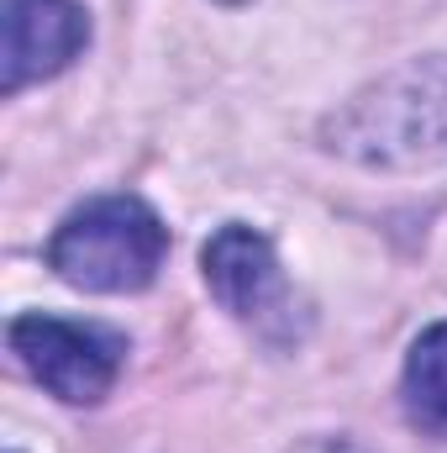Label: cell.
<instances>
[{
    "mask_svg": "<svg viewBox=\"0 0 447 453\" xmlns=\"http://www.w3.org/2000/svg\"><path fill=\"white\" fill-rule=\"evenodd\" d=\"M201 269L211 296L222 301V311H231L247 327H274L290 322V285L279 269L274 242L247 222H226L211 232V242L201 248Z\"/></svg>",
    "mask_w": 447,
    "mask_h": 453,
    "instance_id": "cell-5",
    "label": "cell"
},
{
    "mask_svg": "<svg viewBox=\"0 0 447 453\" xmlns=\"http://www.w3.org/2000/svg\"><path fill=\"white\" fill-rule=\"evenodd\" d=\"M90 48V11L80 0H5L0 5V90L21 96L64 74Z\"/></svg>",
    "mask_w": 447,
    "mask_h": 453,
    "instance_id": "cell-4",
    "label": "cell"
},
{
    "mask_svg": "<svg viewBox=\"0 0 447 453\" xmlns=\"http://www.w3.org/2000/svg\"><path fill=\"white\" fill-rule=\"evenodd\" d=\"M284 453H368V449H358L352 438H300L295 449H284Z\"/></svg>",
    "mask_w": 447,
    "mask_h": 453,
    "instance_id": "cell-7",
    "label": "cell"
},
{
    "mask_svg": "<svg viewBox=\"0 0 447 453\" xmlns=\"http://www.w3.org/2000/svg\"><path fill=\"white\" fill-rule=\"evenodd\" d=\"M11 353L21 369L64 406H101L126 364V338L101 322H74L53 311H27L11 322Z\"/></svg>",
    "mask_w": 447,
    "mask_h": 453,
    "instance_id": "cell-3",
    "label": "cell"
},
{
    "mask_svg": "<svg viewBox=\"0 0 447 453\" xmlns=\"http://www.w3.org/2000/svg\"><path fill=\"white\" fill-rule=\"evenodd\" d=\"M169 253L163 217L137 196H95L69 211L48 237V269L74 290L95 296H137L158 280Z\"/></svg>",
    "mask_w": 447,
    "mask_h": 453,
    "instance_id": "cell-2",
    "label": "cell"
},
{
    "mask_svg": "<svg viewBox=\"0 0 447 453\" xmlns=\"http://www.w3.org/2000/svg\"><path fill=\"white\" fill-rule=\"evenodd\" d=\"M322 148L374 174H416L447 164V53L405 58L352 90L327 121Z\"/></svg>",
    "mask_w": 447,
    "mask_h": 453,
    "instance_id": "cell-1",
    "label": "cell"
},
{
    "mask_svg": "<svg viewBox=\"0 0 447 453\" xmlns=\"http://www.w3.org/2000/svg\"><path fill=\"white\" fill-rule=\"evenodd\" d=\"M400 401L421 433L447 438V322H432L411 342L405 369H400Z\"/></svg>",
    "mask_w": 447,
    "mask_h": 453,
    "instance_id": "cell-6",
    "label": "cell"
},
{
    "mask_svg": "<svg viewBox=\"0 0 447 453\" xmlns=\"http://www.w3.org/2000/svg\"><path fill=\"white\" fill-rule=\"evenodd\" d=\"M222 5H247V0H222Z\"/></svg>",
    "mask_w": 447,
    "mask_h": 453,
    "instance_id": "cell-8",
    "label": "cell"
}]
</instances>
